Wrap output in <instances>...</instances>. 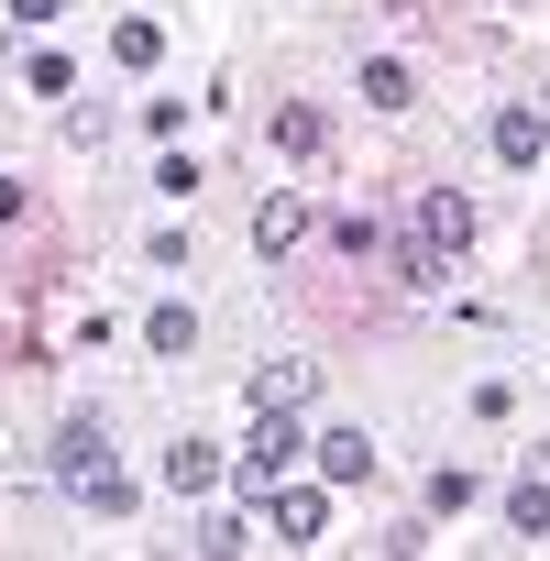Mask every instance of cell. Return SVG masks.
<instances>
[{
  "label": "cell",
  "instance_id": "5b68a950",
  "mask_svg": "<svg viewBox=\"0 0 550 561\" xmlns=\"http://www.w3.org/2000/svg\"><path fill=\"white\" fill-rule=\"evenodd\" d=\"M539 144H550V122L517 100V111H495V165H539Z\"/></svg>",
  "mask_w": 550,
  "mask_h": 561
},
{
  "label": "cell",
  "instance_id": "8992f818",
  "mask_svg": "<svg viewBox=\"0 0 550 561\" xmlns=\"http://www.w3.org/2000/svg\"><path fill=\"white\" fill-rule=\"evenodd\" d=\"M220 484V440H176L165 451V495H209Z\"/></svg>",
  "mask_w": 550,
  "mask_h": 561
},
{
  "label": "cell",
  "instance_id": "e0dca14e",
  "mask_svg": "<svg viewBox=\"0 0 550 561\" xmlns=\"http://www.w3.org/2000/svg\"><path fill=\"white\" fill-rule=\"evenodd\" d=\"M56 12H67V0H12V23H34V34H45Z\"/></svg>",
  "mask_w": 550,
  "mask_h": 561
},
{
  "label": "cell",
  "instance_id": "30bf717a",
  "mask_svg": "<svg viewBox=\"0 0 550 561\" xmlns=\"http://www.w3.org/2000/svg\"><path fill=\"white\" fill-rule=\"evenodd\" d=\"M506 517H517V539H550V484L517 473V484H506Z\"/></svg>",
  "mask_w": 550,
  "mask_h": 561
},
{
  "label": "cell",
  "instance_id": "8fae6325",
  "mask_svg": "<svg viewBox=\"0 0 550 561\" xmlns=\"http://www.w3.org/2000/svg\"><path fill=\"white\" fill-rule=\"evenodd\" d=\"M331 242H342L353 264H375V253H386V220H375V209H342V220H331Z\"/></svg>",
  "mask_w": 550,
  "mask_h": 561
},
{
  "label": "cell",
  "instance_id": "3957f363",
  "mask_svg": "<svg viewBox=\"0 0 550 561\" xmlns=\"http://www.w3.org/2000/svg\"><path fill=\"white\" fill-rule=\"evenodd\" d=\"M309 451H320V484H375V440L364 430H320Z\"/></svg>",
  "mask_w": 550,
  "mask_h": 561
},
{
  "label": "cell",
  "instance_id": "277c9868",
  "mask_svg": "<svg viewBox=\"0 0 550 561\" xmlns=\"http://www.w3.org/2000/svg\"><path fill=\"white\" fill-rule=\"evenodd\" d=\"M264 506H275V528H287V539H298V550H309V539H320V528H331V495H320V484H275V495H264Z\"/></svg>",
  "mask_w": 550,
  "mask_h": 561
},
{
  "label": "cell",
  "instance_id": "5bb4252c",
  "mask_svg": "<svg viewBox=\"0 0 550 561\" xmlns=\"http://www.w3.org/2000/svg\"><path fill=\"white\" fill-rule=\"evenodd\" d=\"M275 144H287V154H320V111L287 100V111H275Z\"/></svg>",
  "mask_w": 550,
  "mask_h": 561
},
{
  "label": "cell",
  "instance_id": "7c38bea8",
  "mask_svg": "<svg viewBox=\"0 0 550 561\" xmlns=\"http://www.w3.org/2000/svg\"><path fill=\"white\" fill-rule=\"evenodd\" d=\"M111 56H122V67H154L165 34H154V23H111Z\"/></svg>",
  "mask_w": 550,
  "mask_h": 561
},
{
  "label": "cell",
  "instance_id": "ba28073f",
  "mask_svg": "<svg viewBox=\"0 0 550 561\" xmlns=\"http://www.w3.org/2000/svg\"><path fill=\"white\" fill-rule=\"evenodd\" d=\"M144 353H165V364H187V353H198V309H176V298H165V309L144 320Z\"/></svg>",
  "mask_w": 550,
  "mask_h": 561
},
{
  "label": "cell",
  "instance_id": "6da1fadb",
  "mask_svg": "<svg viewBox=\"0 0 550 561\" xmlns=\"http://www.w3.org/2000/svg\"><path fill=\"white\" fill-rule=\"evenodd\" d=\"M56 484H67L78 506H100V517H122V506H133V484H122V462H111V430H100V419H67V430H56Z\"/></svg>",
  "mask_w": 550,
  "mask_h": 561
},
{
  "label": "cell",
  "instance_id": "52a82bcc",
  "mask_svg": "<svg viewBox=\"0 0 550 561\" xmlns=\"http://www.w3.org/2000/svg\"><path fill=\"white\" fill-rule=\"evenodd\" d=\"M298 231H309V198H287V187L253 209V242H264V253H298Z\"/></svg>",
  "mask_w": 550,
  "mask_h": 561
},
{
  "label": "cell",
  "instance_id": "7a4b0ae2",
  "mask_svg": "<svg viewBox=\"0 0 550 561\" xmlns=\"http://www.w3.org/2000/svg\"><path fill=\"white\" fill-rule=\"evenodd\" d=\"M298 451H309V440H298V408H264V419H253V451L231 462V484L264 506L275 484H287V462H298Z\"/></svg>",
  "mask_w": 550,
  "mask_h": 561
},
{
  "label": "cell",
  "instance_id": "2e32d148",
  "mask_svg": "<svg viewBox=\"0 0 550 561\" xmlns=\"http://www.w3.org/2000/svg\"><path fill=\"white\" fill-rule=\"evenodd\" d=\"M198 550H209V561H231V550H253V528H242V517H209V528H198Z\"/></svg>",
  "mask_w": 550,
  "mask_h": 561
},
{
  "label": "cell",
  "instance_id": "ac0fdd59",
  "mask_svg": "<svg viewBox=\"0 0 550 561\" xmlns=\"http://www.w3.org/2000/svg\"><path fill=\"white\" fill-rule=\"evenodd\" d=\"M23 209H34V198H23V176H0V231H12Z\"/></svg>",
  "mask_w": 550,
  "mask_h": 561
},
{
  "label": "cell",
  "instance_id": "9c48e42d",
  "mask_svg": "<svg viewBox=\"0 0 550 561\" xmlns=\"http://www.w3.org/2000/svg\"><path fill=\"white\" fill-rule=\"evenodd\" d=\"M408 100H419V78H408L397 56H375V67H364V111H408Z\"/></svg>",
  "mask_w": 550,
  "mask_h": 561
},
{
  "label": "cell",
  "instance_id": "9a60e30c",
  "mask_svg": "<svg viewBox=\"0 0 550 561\" xmlns=\"http://www.w3.org/2000/svg\"><path fill=\"white\" fill-rule=\"evenodd\" d=\"M23 89H34V100H67V89H78V67H67V56H34V67H23Z\"/></svg>",
  "mask_w": 550,
  "mask_h": 561
},
{
  "label": "cell",
  "instance_id": "4fadbf2b",
  "mask_svg": "<svg viewBox=\"0 0 550 561\" xmlns=\"http://www.w3.org/2000/svg\"><path fill=\"white\" fill-rule=\"evenodd\" d=\"M473 495H484V484H473V473H462V462H440V473H429V506H440V517H462V506H473Z\"/></svg>",
  "mask_w": 550,
  "mask_h": 561
}]
</instances>
